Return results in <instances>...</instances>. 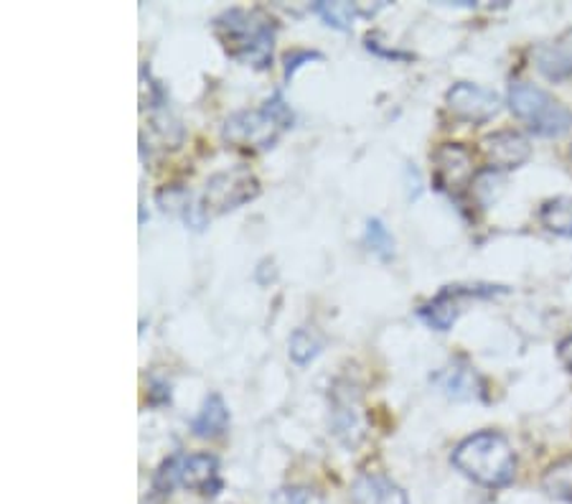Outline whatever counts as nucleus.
Masks as SVG:
<instances>
[{
  "label": "nucleus",
  "mask_w": 572,
  "mask_h": 504,
  "mask_svg": "<svg viewBox=\"0 0 572 504\" xmlns=\"http://www.w3.org/2000/svg\"><path fill=\"white\" fill-rule=\"evenodd\" d=\"M496 288L492 285H478V288H463V285H448L443 288L438 296H435L431 304H425L420 308V319H423L427 327L448 331L453 327L458 314H461V300L471 296H492Z\"/></svg>",
  "instance_id": "1a4fd4ad"
},
{
  "label": "nucleus",
  "mask_w": 572,
  "mask_h": 504,
  "mask_svg": "<svg viewBox=\"0 0 572 504\" xmlns=\"http://www.w3.org/2000/svg\"><path fill=\"white\" fill-rule=\"evenodd\" d=\"M366 245H369V250L376 253L385 260L395 255V237L389 235V230L380 220L366 222Z\"/></svg>",
  "instance_id": "aec40b11"
},
{
  "label": "nucleus",
  "mask_w": 572,
  "mask_h": 504,
  "mask_svg": "<svg viewBox=\"0 0 572 504\" xmlns=\"http://www.w3.org/2000/svg\"><path fill=\"white\" fill-rule=\"evenodd\" d=\"M311 59H321V54H315V51H296V54H288V59H285V77L290 79L293 72L303 62H311Z\"/></svg>",
  "instance_id": "4be33fe9"
},
{
  "label": "nucleus",
  "mask_w": 572,
  "mask_h": 504,
  "mask_svg": "<svg viewBox=\"0 0 572 504\" xmlns=\"http://www.w3.org/2000/svg\"><path fill=\"white\" fill-rule=\"evenodd\" d=\"M446 105L458 120H465V123L473 125L488 123L501 110V100L494 89L471 85V82H458V85L450 87Z\"/></svg>",
  "instance_id": "0eeeda50"
},
{
  "label": "nucleus",
  "mask_w": 572,
  "mask_h": 504,
  "mask_svg": "<svg viewBox=\"0 0 572 504\" xmlns=\"http://www.w3.org/2000/svg\"><path fill=\"white\" fill-rule=\"evenodd\" d=\"M557 355H560L562 365L572 372V336H568V340L560 342V347H557Z\"/></svg>",
  "instance_id": "5701e85b"
},
{
  "label": "nucleus",
  "mask_w": 572,
  "mask_h": 504,
  "mask_svg": "<svg viewBox=\"0 0 572 504\" xmlns=\"http://www.w3.org/2000/svg\"><path fill=\"white\" fill-rule=\"evenodd\" d=\"M334 428L346 446H357L364 439V410L353 385H338L334 393Z\"/></svg>",
  "instance_id": "9b49d317"
},
{
  "label": "nucleus",
  "mask_w": 572,
  "mask_h": 504,
  "mask_svg": "<svg viewBox=\"0 0 572 504\" xmlns=\"http://www.w3.org/2000/svg\"><path fill=\"white\" fill-rule=\"evenodd\" d=\"M481 150H484L486 161L492 163V169L496 171L519 169V165L530 161L532 156L530 140L517 131H496L486 135V138L481 140Z\"/></svg>",
  "instance_id": "9d476101"
},
{
  "label": "nucleus",
  "mask_w": 572,
  "mask_h": 504,
  "mask_svg": "<svg viewBox=\"0 0 572 504\" xmlns=\"http://www.w3.org/2000/svg\"><path fill=\"white\" fill-rule=\"evenodd\" d=\"M214 34L224 51L237 62L254 70H268L273 64V47L277 24L260 9H229L214 19Z\"/></svg>",
  "instance_id": "f257e3e1"
},
{
  "label": "nucleus",
  "mask_w": 572,
  "mask_h": 504,
  "mask_svg": "<svg viewBox=\"0 0 572 504\" xmlns=\"http://www.w3.org/2000/svg\"><path fill=\"white\" fill-rule=\"evenodd\" d=\"M260 194V182L247 165H232L220 174L209 176L201 194V209L207 214H224L247 205Z\"/></svg>",
  "instance_id": "423d86ee"
},
{
  "label": "nucleus",
  "mask_w": 572,
  "mask_h": 504,
  "mask_svg": "<svg viewBox=\"0 0 572 504\" xmlns=\"http://www.w3.org/2000/svg\"><path fill=\"white\" fill-rule=\"evenodd\" d=\"M450 462L465 477L484 487H507L517 474V456L501 433L481 431L461 441Z\"/></svg>",
  "instance_id": "f03ea898"
},
{
  "label": "nucleus",
  "mask_w": 572,
  "mask_h": 504,
  "mask_svg": "<svg viewBox=\"0 0 572 504\" xmlns=\"http://www.w3.org/2000/svg\"><path fill=\"white\" fill-rule=\"evenodd\" d=\"M229 426V410L227 405H224L222 395L212 393L204 401V408L199 410V416L191 420V431L194 435H199V439H216V435H222L227 431Z\"/></svg>",
  "instance_id": "4468645a"
},
{
  "label": "nucleus",
  "mask_w": 572,
  "mask_h": 504,
  "mask_svg": "<svg viewBox=\"0 0 572 504\" xmlns=\"http://www.w3.org/2000/svg\"><path fill=\"white\" fill-rule=\"evenodd\" d=\"M433 171L438 189L461 194L473 182V158L463 146L448 143L433 153Z\"/></svg>",
  "instance_id": "6e6552de"
},
{
  "label": "nucleus",
  "mask_w": 572,
  "mask_h": 504,
  "mask_svg": "<svg viewBox=\"0 0 572 504\" xmlns=\"http://www.w3.org/2000/svg\"><path fill=\"white\" fill-rule=\"evenodd\" d=\"M321 349H323V340L315 329L300 327V329L293 331V336L288 342V355L296 365H308L311 359L321 355Z\"/></svg>",
  "instance_id": "f3484780"
},
{
  "label": "nucleus",
  "mask_w": 572,
  "mask_h": 504,
  "mask_svg": "<svg viewBox=\"0 0 572 504\" xmlns=\"http://www.w3.org/2000/svg\"><path fill=\"white\" fill-rule=\"evenodd\" d=\"M509 108L534 135L542 138H557L572 125V110L555 100L547 89L530 82H514L509 87Z\"/></svg>",
  "instance_id": "20e7f679"
},
{
  "label": "nucleus",
  "mask_w": 572,
  "mask_h": 504,
  "mask_svg": "<svg viewBox=\"0 0 572 504\" xmlns=\"http://www.w3.org/2000/svg\"><path fill=\"white\" fill-rule=\"evenodd\" d=\"M351 494L357 504H408L402 489L385 477H361Z\"/></svg>",
  "instance_id": "ddd939ff"
},
{
  "label": "nucleus",
  "mask_w": 572,
  "mask_h": 504,
  "mask_svg": "<svg viewBox=\"0 0 572 504\" xmlns=\"http://www.w3.org/2000/svg\"><path fill=\"white\" fill-rule=\"evenodd\" d=\"M290 125L293 112L288 105L281 100V95H275L273 100H268L262 108L239 110L224 120L222 138L227 140L232 148L258 153V150L273 146L283 135V131H288Z\"/></svg>",
  "instance_id": "7ed1b4c3"
},
{
  "label": "nucleus",
  "mask_w": 572,
  "mask_h": 504,
  "mask_svg": "<svg viewBox=\"0 0 572 504\" xmlns=\"http://www.w3.org/2000/svg\"><path fill=\"white\" fill-rule=\"evenodd\" d=\"M313 11L319 13V16L326 21L328 26L338 28V32H349V28L353 26V21H357V16H361L359 5L353 3H326V0H319V3H313Z\"/></svg>",
  "instance_id": "a211bd4d"
},
{
  "label": "nucleus",
  "mask_w": 572,
  "mask_h": 504,
  "mask_svg": "<svg viewBox=\"0 0 572 504\" xmlns=\"http://www.w3.org/2000/svg\"><path fill=\"white\" fill-rule=\"evenodd\" d=\"M570 158H572V146H570Z\"/></svg>",
  "instance_id": "b1692460"
},
{
  "label": "nucleus",
  "mask_w": 572,
  "mask_h": 504,
  "mask_svg": "<svg viewBox=\"0 0 572 504\" xmlns=\"http://www.w3.org/2000/svg\"><path fill=\"white\" fill-rule=\"evenodd\" d=\"M176 487L194 489L199 494H216L222 487L220 462L212 454H176L165 458L153 477L158 494H171Z\"/></svg>",
  "instance_id": "39448f33"
},
{
  "label": "nucleus",
  "mask_w": 572,
  "mask_h": 504,
  "mask_svg": "<svg viewBox=\"0 0 572 504\" xmlns=\"http://www.w3.org/2000/svg\"><path fill=\"white\" fill-rule=\"evenodd\" d=\"M270 504H323L321 494L308 487H283L270 496Z\"/></svg>",
  "instance_id": "412c9836"
},
{
  "label": "nucleus",
  "mask_w": 572,
  "mask_h": 504,
  "mask_svg": "<svg viewBox=\"0 0 572 504\" xmlns=\"http://www.w3.org/2000/svg\"><path fill=\"white\" fill-rule=\"evenodd\" d=\"M539 222L555 235L572 237V199L557 197L545 201L539 209Z\"/></svg>",
  "instance_id": "2eb2a0df"
},
{
  "label": "nucleus",
  "mask_w": 572,
  "mask_h": 504,
  "mask_svg": "<svg viewBox=\"0 0 572 504\" xmlns=\"http://www.w3.org/2000/svg\"><path fill=\"white\" fill-rule=\"evenodd\" d=\"M542 489L552 500L572 504V456H564L549 466L545 477H542Z\"/></svg>",
  "instance_id": "dca6fc26"
},
{
  "label": "nucleus",
  "mask_w": 572,
  "mask_h": 504,
  "mask_svg": "<svg viewBox=\"0 0 572 504\" xmlns=\"http://www.w3.org/2000/svg\"><path fill=\"white\" fill-rule=\"evenodd\" d=\"M532 59L547 79L560 82L572 77V28L557 36L555 41H547L534 49Z\"/></svg>",
  "instance_id": "f8f14e48"
},
{
  "label": "nucleus",
  "mask_w": 572,
  "mask_h": 504,
  "mask_svg": "<svg viewBox=\"0 0 572 504\" xmlns=\"http://www.w3.org/2000/svg\"><path fill=\"white\" fill-rule=\"evenodd\" d=\"M438 382L443 388V393L448 397H453V401H469L476 393V380L471 378L469 370H446L443 374H438Z\"/></svg>",
  "instance_id": "6ab92c4d"
}]
</instances>
